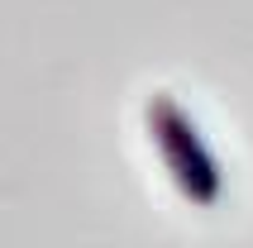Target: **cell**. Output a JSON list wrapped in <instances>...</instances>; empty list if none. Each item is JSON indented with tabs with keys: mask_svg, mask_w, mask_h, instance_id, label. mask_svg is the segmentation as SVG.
Wrapping results in <instances>:
<instances>
[{
	"mask_svg": "<svg viewBox=\"0 0 253 248\" xmlns=\"http://www.w3.org/2000/svg\"><path fill=\"white\" fill-rule=\"evenodd\" d=\"M148 138H153L158 158H163V167H168L172 186L191 201V206L211 210L220 206V196H225V177H220V163H215L211 143H206V134L196 129V120L182 110V100L177 96H153L148 100Z\"/></svg>",
	"mask_w": 253,
	"mask_h": 248,
	"instance_id": "cell-1",
	"label": "cell"
}]
</instances>
